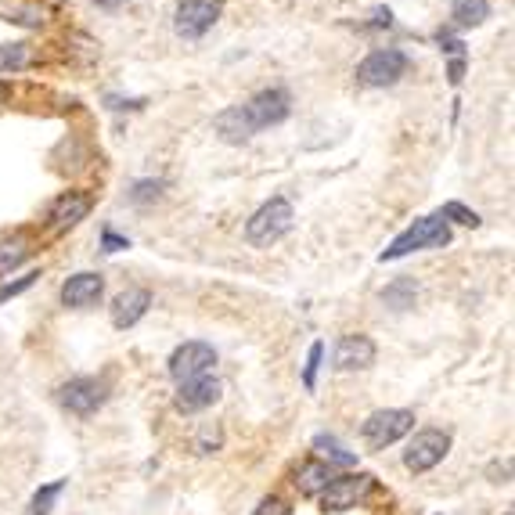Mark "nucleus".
Returning a JSON list of instances; mask_svg holds the SVG:
<instances>
[{"label": "nucleus", "instance_id": "obj_1", "mask_svg": "<svg viewBox=\"0 0 515 515\" xmlns=\"http://www.w3.org/2000/svg\"><path fill=\"white\" fill-rule=\"evenodd\" d=\"M289 112H292L289 91H285V87H267V91L253 94V98L242 101V105L224 109L213 119V127H217V134L224 137L227 145H242V141H249V137L260 134V130L285 123Z\"/></svg>", "mask_w": 515, "mask_h": 515}, {"label": "nucleus", "instance_id": "obj_2", "mask_svg": "<svg viewBox=\"0 0 515 515\" xmlns=\"http://www.w3.org/2000/svg\"><path fill=\"white\" fill-rule=\"evenodd\" d=\"M443 245H451V227H447V220L422 217V220H415V224L407 227V231H400L393 242H389V249L382 253V263H386V260H404V256L418 253V249H443Z\"/></svg>", "mask_w": 515, "mask_h": 515}, {"label": "nucleus", "instance_id": "obj_3", "mask_svg": "<svg viewBox=\"0 0 515 515\" xmlns=\"http://www.w3.org/2000/svg\"><path fill=\"white\" fill-rule=\"evenodd\" d=\"M292 220H296L292 202L285 199V195H274V199H267L260 209H256L253 217H249V224H245V238H249L253 245H274L281 235H289L292 231Z\"/></svg>", "mask_w": 515, "mask_h": 515}, {"label": "nucleus", "instance_id": "obj_4", "mask_svg": "<svg viewBox=\"0 0 515 515\" xmlns=\"http://www.w3.org/2000/svg\"><path fill=\"white\" fill-rule=\"evenodd\" d=\"M411 429H415V415H411V411H404V407H386V411H375V415L361 425L364 443H368L371 451H382V447H389V443L404 440Z\"/></svg>", "mask_w": 515, "mask_h": 515}, {"label": "nucleus", "instance_id": "obj_5", "mask_svg": "<svg viewBox=\"0 0 515 515\" xmlns=\"http://www.w3.org/2000/svg\"><path fill=\"white\" fill-rule=\"evenodd\" d=\"M220 15H224V4H220V0H181L177 11H173V29H177V37L184 40H199L217 26Z\"/></svg>", "mask_w": 515, "mask_h": 515}, {"label": "nucleus", "instance_id": "obj_6", "mask_svg": "<svg viewBox=\"0 0 515 515\" xmlns=\"http://www.w3.org/2000/svg\"><path fill=\"white\" fill-rule=\"evenodd\" d=\"M213 368H217V350L209 343H184L170 353V375L177 386L206 379V375H213Z\"/></svg>", "mask_w": 515, "mask_h": 515}, {"label": "nucleus", "instance_id": "obj_7", "mask_svg": "<svg viewBox=\"0 0 515 515\" xmlns=\"http://www.w3.org/2000/svg\"><path fill=\"white\" fill-rule=\"evenodd\" d=\"M407 73V55L397 47H379L357 65V83L364 87H393Z\"/></svg>", "mask_w": 515, "mask_h": 515}, {"label": "nucleus", "instance_id": "obj_8", "mask_svg": "<svg viewBox=\"0 0 515 515\" xmlns=\"http://www.w3.org/2000/svg\"><path fill=\"white\" fill-rule=\"evenodd\" d=\"M371 490H375V476H368V472H346V476L328 479V487L321 490V501H325L328 512H346V508L361 505Z\"/></svg>", "mask_w": 515, "mask_h": 515}, {"label": "nucleus", "instance_id": "obj_9", "mask_svg": "<svg viewBox=\"0 0 515 515\" xmlns=\"http://www.w3.org/2000/svg\"><path fill=\"white\" fill-rule=\"evenodd\" d=\"M447 451H451V436L440 433V429H422L415 440L407 443L404 465H407V472L422 476V472L436 469V465L447 458Z\"/></svg>", "mask_w": 515, "mask_h": 515}, {"label": "nucleus", "instance_id": "obj_10", "mask_svg": "<svg viewBox=\"0 0 515 515\" xmlns=\"http://www.w3.org/2000/svg\"><path fill=\"white\" fill-rule=\"evenodd\" d=\"M105 397H109V386H105L101 379H91V375L65 382L62 393H58L62 407H69L73 415H94V411L105 404Z\"/></svg>", "mask_w": 515, "mask_h": 515}, {"label": "nucleus", "instance_id": "obj_11", "mask_svg": "<svg viewBox=\"0 0 515 515\" xmlns=\"http://www.w3.org/2000/svg\"><path fill=\"white\" fill-rule=\"evenodd\" d=\"M332 364H335V371L371 368V364H375V343H371L368 335H343V339L335 343Z\"/></svg>", "mask_w": 515, "mask_h": 515}, {"label": "nucleus", "instance_id": "obj_12", "mask_svg": "<svg viewBox=\"0 0 515 515\" xmlns=\"http://www.w3.org/2000/svg\"><path fill=\"white\" fill-rule=\"evenodd\" d=\"M87 213H91V195H87V191H65V195H58L55 199L47 220H51V231L62 235V231H69V227L80 224Z\"/></svg>", "mask_w": 515, "mask_h": 515}, {"label": "nucleus", "instance_id": "obj_13", "mask_svg": "<svg viewBox=\"0 0 515 515\" xmlns=\"http://www.w3.org/2000/svg\"><path fill=\"white\" fill-rule=\"evenodd\" d=\"M217 400H220V382L213 379V375H206V379H195V382L177 386V400H173V407H177L181 415H195V411L213 407Z\"/></svg>", "mask_w": 515, "mask_h": 515}, {"label": "nucleus", "instance_id": "obj_14", "mask_svg": "<svg viewBox=\"0 0 515 515\" xmlns=\"http://www.w3.org/2000/svg\"><path fill=\"white\" fill-rule=\"evenodd\" d=\"M101 292H105V278L94 271H80L62 285V303L73 310H87L98 303Z\"/></svg>", "mask_w": 515, "mask_h": 515}, {"label": "nucleus", "instance_id": "obj_15", "mask_svg": "<svg viewBox=\"0 0 515 515\" xmlns=\"http://www.w3.org/2000/svg\"><path fill=\"white\" fill-rule=\"evenodd\" d=\"M152 307V292L148 289H127L119 292L116 303H112V325L116 328H134L141 317Z\"/></svg>", "mask_w": 515, "mask_h": 515}, {"label": "nucleus", "instance_id": "obj_16", "mask_svg": "<svg viewBox=\"0 0 515 515\" xmlns=\"http://www.w3.org/2000/svg\"><path fill=\"white\" fill-rule=\"evenodd\" d=\"M328 479H332V465H328V461H303L296 472V487L299 494L314 497L328 487Z\"/></svg>", "mask_w": 515, "mask_h": 515}, {"label": "nucleus", "instance_id": "obj_17", "mask_svg": "<svg viewBox=\"0 0 515 515\" xmlns=\"http://www.w3.org/2000/svg\"><path fill=\"white\" fill-rule=\"evenodd\" d=\"M490 19V0H454L451 4V22L458 29L483 26Z\"/></svg>", "mask_w": 515, "mask_h": 515}, {"label": "nucleus", "instance_id": "obj_18", "mask_svg": "<svg viewBox=\"0 0 515 515\" xmlns=\"http://www.w3.org/2000/svg\"><path fill=\"white\" fill-rule=\"evenodd\" d=\"M29 238L26 235H15V238H4L0 242V274H11L15 267H22V263L29 260Z\"/></svg>", "mask_w": 515, "mask_h": 515}, {"label": "nucleus", "instance_id": "obj_19", "mask_svg": "<svg viewBox=\"0 0 515 515\" xmlns=\"http://www.w3.org/2000/svg\"><path fill=\"white\" fill-rule=\"evenodd\" d=\"M415 296H418V285L411 278H400L393 281L386 292H382V299H386L393 310H407V307H415Z\"/></svg>", "mask_w": 515, "mask_h": 515}, {"label": "nucleus", "instance_id": "obj_20", "mask_svg": "<svg viewBox=\"0 0 515 515\" xmlns=\"http://www.w3.org/2000/svg\"><path fill=\"white\" fill-rule=\"evenodd\" d=\"M33 62V51L29 44H0V73H11V69H26Z\"/></svg>", "mask_w": 515, "mask_h": 515}, {"label": "nucleus", "instance_id": "obj_21", "mask_svg": "<svg viewBox=\"0 0 515 515\" xmlns=\"http://www.w3.org/2000/svg\"><path fill=\"white\" fill-rule=\"evenodd\" d=\"M163 188H166V184L152 181V177H148V181H134V184H130V191H127V199L134 202V206H148V202H155L159 195H163Z\"/></svg>", "mask_w": 515, "mask_h": 515}, {"label": "nucleus", "instance_id": "obj_22", "mask_svg": "<svg viewBox=\"0 0 515 515\" xmlns=\"http://www.w3.org/2000/svg\"><path fill=\"white\" fill-rule=\"evenodd\" d=\"M65 490V479H55L51 487L37 490V497H33V515H47L51 508H55V497Z\"/></svg>", "mask_w": 515, "mask_h": 515}, {"label": "nucleus", "instance_id": "obj_23", "mask_svg": "<svg viewBox=\"0 0 515 515\" xmlns=\"http://www.w3.org/2000/svg\"><path fill=\"white\" fill-rule=\"evenodd\" d=\"M440 220H454V224L479 227V213H472V209L461 206V202H447V206L440 209Z\"/></svg>", "mask_w": 515, "mask_h": 515}, {"label": "nucleus", "instance_id": "obj_24", "mask_svg": "<svg viewBox=\"0 0 515 515\" xmlns=\"http://www.w3.org/2000/svg\"><path fill=\"white\" fill-rule=\"evenodd\" d=\"M314 443H317V447H321V451L328 454V461H335V465H353V461H357L350 451H343V447H339V443H335L332 436H317Z\"/></svg>", "mask_w": 515, "mask_h": 515}, {"label": "nucleus", "instance_id": "obj_25", "mask_svg": "<svg viewBox=\"0 0 515 515\" xmlns=\"http://www.w3.org/2000/svg\"><path fill=\"white\" fill-rule=\"evenodd\" d=\"M321 357H325V343H314V346H310V357H307V371H303L307 389L317 386V364H321Z\"/></svg>", "mask_w": 515, "mask_h": 515}, {"label": "nucleus", "instance_id": "obj_26", "mask_svg": "<svg viewBox=\"0 0 515 515\" xmlns=\"http://www.w3.org/2000/svg\"><path fill=\"white\" fill-rule=\"evenodd\" d=\"M37 278H40V274L33 271V274H26V278H19V281H8V285H0V303H4V299H11V296H19V292H26Z\"/></svg>", "mask_w": 515, "mask_h": 515}, {"label": "nucleus", "instance_id": "obj_27", "mask_svg": "<svg viewBox=\"0 0 515 515\" xmlns=\"http://www.w3.org/2000/svg\"><path fill=\"white\" fill-rule=\"evenodd\" d=\"M101 249H105V253H119V249H130V238H119L116 231H112V227H105V231H101Z\"/></svg>", "mask_w": 515, "mask_h": 515}, {"label": "nucleus", "instance_id": "obj_28", "mask_svg": "<svg viewBox=\"0 0 515 515\" xmlns=\"http://www.w3.org/2000/svg\"><path fill=\"white\" fill-rule=\"evenodd\" d=\"M256 515H289V505H285L281 497H263L260 508H256Z\"/></svg>", "mask_w": 515, "mask_h": 515}, {"label": "nucleus", "instance_id": "obj_29", "mask_svg": "<svg viewBox=\"0 0 515 515\" xmlns=\"http://www.w3.org/2000/svg\"><path fill=\"white\" fill-rule=\"evenodd\" d=\"M436 44L443 47V51H451V55H458V58H465V44H461V40H454L451 33H436Z\"/></svg>", "mask_w": 515, "mask_h": 515}, {"label": "nucleus", "instance_id": "obj_30", "mask_svg": "<svg viewBox=\"0 0 515 515\" xmlns=\"http://www.w3.org/2000/svg\"><path fill=\"white\" fill-rule=\"evenodd\" d=\"M105 105H109V109H145V98H116V94H109V98H105Z\"/></svg>", "mask_w": 515, "mask_h": 515}, {"label": "nucleus", "instance_id": "obj_31", "mask_svg": "<svg viewBox=\"0 0 515 515\" xmlns=\"http://www.w3.org/2000/svg\"><path fill=\"white\" fill-rule=\"evenodd\" d=\"M389 22H393L389 8H379V11H375V19H371V29H382V26H389Z\"/></svg>", "mask_w": 515, "mask_h": 515}, {"label": "nucleus", "instance_id": "obj_32", "mask_svg": "<svg viewBox=\"0 0 515 515\" xmlns=\"http://www.w3.org/2000/svg\"><path fill=\"white\" fill-rule=\"evenodd\" d=\"M461 76H465V58H454V62H451V83H461Z\"/></svg>", "mask_w": 515, "mask_h": 515}, {"label": "nucleus", "instance_id": "obj_33", "mask_svg": "<svg viewBox=\"0 0 515 515\" xmlns=\"http://www.w3.org/2000/svg\"><path fill=\"white\" fill-rule=\"evenodd\" d=\"M94 4H98V8H105V11H116V8H123L127 0H94Z\"/></svg>", "mask_w": 515, "mask_h": 515}, {"label": "nucleus", "instance_id": "obj_34", "mask_svg": "<svg viewBox=\"0 0 515 515\" xmlns=\"http://www.w3.org/2000/svg\"><path fill=\"white\" fill-rule=\"evenodd\" d=\"M8 98H11V87L8 83H0V105H8Z\"/></svg>", "mask_w": 515, "mask_h": 515}, {"label": "nucleus", "instance_id": "obj_35", "mask_svg": "<svg viewBox=\"0 0 515 515\" xmlns=\"http://www.w3.org/2000/svg\"><path fill=\"white\" fill-rule=\"evenodd\" d=\"M505 515H512V512H505Z\"/></svg>", "mask_w": 515, "mask_h": 515}]
</instances>
